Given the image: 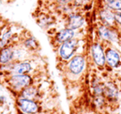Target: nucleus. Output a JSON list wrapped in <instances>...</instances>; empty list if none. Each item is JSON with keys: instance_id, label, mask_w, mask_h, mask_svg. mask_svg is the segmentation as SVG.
<instances>
[{"instance_id": "4468645a", "label": "nucleus", "mask_w": 121, "mask_h": 114, "mask_svg": "<svg viewBox=\"0 0 121 114\" xmlns=\"http://www.w3.org/2000/svg\"><path fill=\"white\" fill-rule=\"evenodd\" d=\"M108 8L114 11H121V0H104Z\"/></svg>"}, {"instance_id": "39448f33", "label": "nucleus", "mask_w": 121, "mask_h": 114, "mask_svg": "<svg viewBox=\"0 0 121 114\" xmlns=\"http://www.w3.org/2000/svg\"><path fill=\"white\" fill-rule=\"evenodd\" d=\"M85 23V18L79 13L76 12H71L67 14L66 21V27L71 29V30H76L81 28Z\"/></svg>"}, {"instance_id": "7ed1b4c3", "label": "nucleus", "mask_w": 121, "mask_h": 114, "mask_svg": "<svg viewBox=\"0 0 121 114\" xmlns=\"http://www.w3.org/2000/svg\"><path fill=\"white\" fill-rule=\"evenodd\" d=\"M17 104L22 112L27 114H35L39 111V107L37 103L32 99L19 98L17 101Z\"/></svg>"}, {"instance_id": "1a4fd4ad", "label": "nucleus", "mask_w": 121, "mask_h": 114, "mask_svg": "<svg viewBox=\"0 0 121 114\" xmlns=\"http://www.w3.org/2000/svg\"><path fill=\"white\" fill-rule=\"evenodd\" d=\"M74 37H75V31L65 27L64 29H61V30H60L59 32H57L56 33L55 38L56 42L61 44L63 42L73 39Z\"/></svg>"}, {"instance_id": "ddd939ff", "label": "nucleus", "mask_w": 121, "mask_h": 114, "mask_svg": "<svg viewBox=\"0 0 121 114\" xmlns=\"http://www.w3.org/2000/svg\"><path fill=\"white\" fill-rule=\"evenodd\" d=\"M37 94V89L34 87H32V85L26 87L25 89H23L21 93V97L25 98H29L32 99Z\"/></svg>"}, {"instance_id": "aec40b11", "label": "nucleus", "mask_w": 121, "mask_h": 114, "mask_svg": "<svg viewBox=\"0 0 121 114\" xmlns=\"http://www.w3.org/2000/svg\"><path fill=\"white\" fill-rule=\"evenodd\" d=\"M22 114H27V113H24V112H22Z\"/></svg>"}, {"instance_id": "20e7f679", "label": "nucleus", "mask_w": 121, "mask_h": 114, "mask_svg": "<svg viewBox=\"0 0 121 114\" xmlns=\"http://www.w3.org/2000/svg\"><path fill=\"white\" fill-rule=\"evenodd\" d=\"M86 66V60L84 56L81 55H77L73 56L68 64V69L71 74L75 75L81 74L84 70Z\"/></svg>"}, {"instance_id": "9d476101", "label": "nucleus", "mask_w": 121, "mask_h": 114, "mask_svg": "<svg viewBox=\"0 0 121 114\" xmlns=\"http://www.w3.org/2000/svg\"><path fill=\"white\" fill-rule=\"evenodd\" d=\"M105 61L110 67L116 68L120 62V57L116 50L108 49L105 52Z\"/></svg>"}, {"instance_id": "f3484780", "label": "nucleus", "mask_w": 121, "mask_h": 114, "mask_svg": "<svg viewBox=\"0 0 121 114\" xmlns=\"http://www.w3.org/2000/svg\"><path fill=\"white\" fill-rule=\"evenodd\" d=\"M114 18H115V22L121 26V11H116L114 12Z\"/></svg>"}, {"instance_id": "0eeeda50", "label": "nucleus", "mask_w": 121, "mask_h": 114, "mask_svg": "<svg viewBox=\"0 0 121 114\" xmlns=\"http://www.w3.org/2000/svg\"><path fill=\"white\" fill-rule=\"evenodd\" d=\"M32 65L28 61H21L14 63L10 67V71L12 74H27L32 70Z\"/></svg>"}, {"instance_id": "a211bd4d", "label": "nucleus", "mask_w": 121, "mask_h": 114, "mask_svg": "<svg viewBox=\"0 0 121 114\" xmlns=\"http://www.w3.org/2000/svg\"><path fill=\"white\" fill-rule=\"evenodd\" d=\"M85 1L86 0H73L72 5L74 7H81V6H82L85 4Z\"/></svg>"}, {"instance_id": "f257e3e1", "label": "nucleus", "mask_w": 121, "mask_h": 114, "mask_svg": "<svg viewBox=\"0 0 121 114\" xmlns=\"http://www.w3.org/2000/svg\"><path fill=\"white\" fill-rule=\"evenodd\" d=\"M9 83L13 89L22 91L26 87L32 85V79L27 74H13L9 79Z\"/></svg>"}, {"instance_id": "f8f14e48", "label": "nucleus", "mask_w": 121, "mask_h": 114, "mask_svg": "<svg viewBox=\"0 0 121 114\" xmlns=\"http://www.w3.org/2000/svg\"><path fill=\"white\" fill-rule=\"evenodd\" d=\"M99 17L104 24L108 27H110L115 22V18H114V13L111 11V9L106 8L103 9L99 12Z\"/></svg>"}, {"instance_id": "2eb2a0df", "label": "nucleus", "mask_w": 121, "mask_h": 114, "mask_svg": "<svg viewBox=\"0 0 121 114\" xmlns=\"http://www.w3.org/2000/svg\"><path fill=\"white\" fill-rule=\"evenodd\" d=\"M23 45L26 48L29 49V50H35L38 47V43L33 37H30L25 39L23 41Z\"/></svg>"}, {"instance_id": "dca6fc26", "label": "nucleus", "mask_w": 121, "mask_h": 114, "mask_svg": "<svg viewBox=\"0 0 121 114\" xmlns=\"http://www.w3.org/2000/svg\"><path fill=\"white\" fill-rule=\"evenodd\" d=\"M104 93L109 98H114L117 96V90H116L115 87L110 84H108L106 87H104Z\"/></svg>"}, {"instance_id": "423d86ee", "label": "nucleus", "mask_w": 121, "mask_h": 114, "mask_svg": "<svg viewBox=\"0 0 121 114\" xmlns=\"http://www.w3.org/2000/svg\"><path fill=\"white\" fill-rule=\"evenodd\" d=\"M91 55L94 62L98 66H104L105 64V54L104 53L103 48L99 43H95L91 46Z\"/></svg>"}, {"instance_id": "f03ea898", "label": "nucleus", "mask_w": 121, "mask_h": 114, "mask_svg": "<svg viewBox=\"0 0 121 114\" xmlns=\"http://www.w3.org/2000/svg\"><path fill=\"white\" fill-rule=\"evenodd\" d=\"M78 41L76 39H71L67 41L61 43L59 49V55L63 61H68L71 59L76 50Z\"/></svg>"}, {"instance_id": "6ab92c4d", "label": "nucleus", "mask_w": 121, "mask_h": 114, "mask_svg": "<svg viewBox=\"0 0 121 114\" xmlns=\"http://www.w3.org/2000/svg\"><path fill=\"white\" fill-rule=\"evenodd\" d=\"M56 3L59 5L65 6V5H67V4H71L73 0H56Z\"/></svg>"}, {"instance_id": "6e6552de", "label": "nucleus", "mask_w": 121, "mask_h": 114, "mask_svg": "<svg viewBox=\"0 0 121 114\" xmlns=\"http://www.w3.org/2000/svg\"><path fill=\"white\" fill-rule=\"evenodd\" d=\"M99 34L102 39L109 41H114L117 38V33L111 27L103 25L99 27Z\"/></svg>"}, {"instance_id": "9b49d317", "label": "nucleus", "mask_w": 121, "mask_h": 114, "mask_svg": "<svg viewBox=\"0 0 121 114\" xmlns=\"http://www.w3.org/2000/svg\"><path fill=\"white\" fill-rule=\"evenodd\" d=\"M14 59V50L11 46H6L0 50V64L8 65Z\"/></svg>"}]
</instances>
